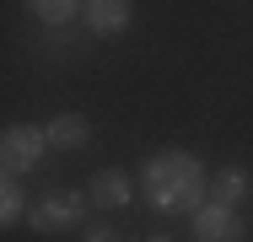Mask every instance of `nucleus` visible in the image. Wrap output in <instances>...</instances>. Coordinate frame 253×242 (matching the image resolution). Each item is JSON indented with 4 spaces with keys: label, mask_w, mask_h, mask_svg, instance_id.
I'll return each mask as SVG.
<instances>
[{
    "label": "nucleus",
    "mask_w": 253,
    "mask_h": 242,
    "mask_svg": "<svg viewBox=\"0 0 253 242\" xmlns=\"http://www.w3.org/2000/svg\"><path fill=\"white\" fill-rule=\"evenodd\" d=\"M140 194H146V204H151L156 215H194L205 204V167H200V156H189V151H178V145L146 156V167H140Z\"/></svg>",
    "instance_id": "1"
},
{
    "label": "nucleus",
    "mask_w": 253,
    "mask_h": 242,
    "mask_svg": "<svg viewBox=\"0 0 253 242\" xmlns=\"http://www.w3.org/2000/svg\"><path fill=\"white\" fill-rule=\"evenodd\" d=\"M43 151H49V129H38V124H11V129L0 135V167H5V178L33 172V167L43 161Z\"/></svg>",
    "instance_id": "2"
},
{
    "label": "nucleus",
    "mask_w": 253,
    "mask_h": 242,
    "mask_svg": "<svg viewBox=\"0 0 253 242\" xmlns=\"http://www.w3.org/2000/svg\"><path fill=\"white\" fill-rule=\"evenodd\" d=\"M86 199L92 194H70V189H49L43 199H33V232H76L81 226V215H86Z\"/></svg>",
    "instance_id": "3"
},
{
    "label": "nucleus",
    "mask_w": 253,
    "mask_h": 242,
    "mask_svg": "<svg viewBox=\"0 0 253 242\" xmlns=\"http://www.w3.org/2000/svg\"><path fill=\"white\" fill-rule=\"evenodd\" d=\"M194 242H248V221H243V210H232V204H200L194 215Z\"/></svg>",
    "instance_id": "4"
},
{
    "label": "nucleus",
    "mask_w": 253,
    "mask_h": 242,
    "mask_svg": "<svg viewBox=\"0 0 253 242\" xmlns=\"http://www.w3.org/2000/svg\"><path fill=\"white\" fill-rule=\"evenodd\" d=\"M86 27L97 33V38H119V33H129V16H135V5L129 0H86Z\"/></svg>",
    "instance_id": "5"
},
{
    "label": "nucleus",
    "mask_w": 253,
    "mask_h": 242,
    "mask_svg": "<svg viewBox=\"0 0 253 242\" xmlns=\"http://www.w3.org/2000/svg\"><path fill=\"white\" fill-rule=\"evenodd\" d=\"M86 194H92V204H102V210H124V204H129V178H124L119 167H102Z\"/></svg>",
    "instance_id": "6"
},
{
    "label": "nucleus",
    "mask_w": 253,
    "mask_h": 242,
    "mask_svg": "<svg viewBox=\"0 0 253 242\" xmlns=\"http://www.w3.org/2000/svg\"><path fill=\"white\" fill-rule=\"evenodd\" d=\"M86 140H92V124H86L81 113H59L49 124V145L54 151H81Z\"/></svg>",
    "instance_id": "7"
},
{
    "label": "nucleus",
    "mask_w": 253,
    "mask_h": 242,
    "mask_svg": "<svg viewBox=\"0 0 253 242\" xmlns=\"http://www.w3.org/2000/svg\"><path fill=\"white\" fill-rule=\"evenodd\" d=\"M248 194H253V178L243 172V167H226V172L210 178V199H215V204H232V210H237Z\"/></svg>",
    "instance_id": "8"
},
{
    "label": "nucleus",
    "mask_w": 253,
    "mask_h": 242,
    "mask_svg": "<svg viewBox=\"0 0 253 242\" xmlns=\"http://www.w3.org/2000/svg\"><path fill=\"white\" fill-rule=\"evenodd\" d=\"M27 215H33V204L22 194V178H5L0 183V226H22Z\"/></svg>",
    "instance_id": "9"
},
{
    "label": "nucleus",
    "mask_w": 253,
    "mask_h": 242,
    "mask_svg": "<svg viewBox=\"0 0 253 242\" xmlns=\"http://www.w3.org/2000/svg\"><path fill=\"white\" fill-rule=\"evenodd\" d=\"M27 11L43 27H65V22H76V11H86V0H27Z\"/></svg>",
    "instance_id": "10"
},
{
    "label": "nucleus",
    "mask_w": 253,
    "mask_h": 242,
    "mask_svg": "<svg viewBox=\"0 0 253 242\" xmlns=\"http://www.w3.org/2000/svg\"><path fill=\"white\" fill-rule=\"evenodd\" d=\"M86 242H119V232H113V226H92V232H86Z\"/></svg>",
    "instance_id": "11"
},
{
    "label": "nucleus",
    "mask_w": 253,
    "mask_h": 242,
    "mask_svg": "<svg viewBox=\"0 0 253 242\" xmlns=\"http://www.w3.org/2000/svg\"><path fill=\"white\" fill-rule=\"evenodd\" d=\"M151 242H167V237H151Z\"/></svg>",
    "instance_id": "12"
}]
</instances>
